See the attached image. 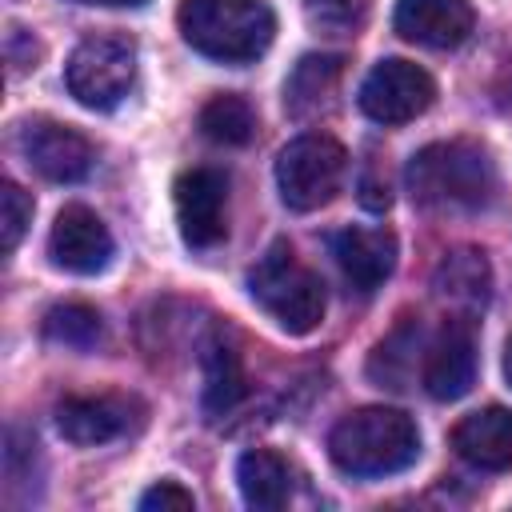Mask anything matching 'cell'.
Here are the masks:
<instances>
[{
  "label": "cell",
  "instance_id": "6da1fadb",
  "mask_svg": "<svg viewBox=\"0 0 512 512\" xmlns=\"http://www.w3.org/2000/svg\"><path fill=\"white\" fill-rule=\"evenodd\" d=\"M404 184L428 212H480L496 196V164L476 140H436L408 160Z\"/></svg>",
  "mask_w": 512,
  "mask_h": 512
},
{
  "label": "cell",
  "instance_id": "7a4b0ae2",
  "mask_svg": "<svg viewBox=\"0 0 512 512\" xmlns=\"http://www.w3.org/2000/svg\"><path fill=\"white\" fill-rule=\"evenodd\" d=\"M176 24L184 44L220 64L264 56L276 32V16L264 0H180Z\"/></svg>",
  "mask_w": 512,
  "mask_h": 512
},
{
  "label": "cell",
  "instance_id": "3957f363",
  "mask_svg": "<svg viewBox=\"0 0 512 512\" xmlns=\"http://www.w3.org/2000/svg\"><path fill=\"white\" fill-rule=\"evenodd\" d=\"M328 456L348 476H392L420 456V432L400 408H356L332 428Z\"/></svg>",
  "mask_w": 512,
  "mask_h": 512
},
{
  "label": "cell",
  "instance_id": "277c9868",
  "mask_svg": "<svg viewBox=\"0 0 512 512\" xmlns=\"http://www.w3.org/2000/svg\"><path fill=\"white\" fill-rule=\"evenodd\" d=\"M248 292L292 336H304L324 320V284L308 264H300L288 240H276L256 260L248 272Z\"/></svg>",
  "mask_w": 512,
  "mask_h": 512
},
{
  "label": "cell",
  "instance_id": "5b68a950",
  "mask_svg": "<svg viewBox=\"0 0 512 512\" xmlns=\"http://www.w3.org/2000/svg\"><path fill=\"white\" fill-rule=\"evenodd\" d=\"M344 172H348V152H344L340 140H332L324 132L296 136L276 156L280 200L292 212H316V208H324L340 192Z\"/></svg>",
  "mask_w": 512,
  "mask_h": 512
},
{
  "label": "cell",
  "instance_id": "8992f818",
  "mask_svg": "<svg viewBox=\"0 0 512 512\" xmlns=\"http://www.w3.org/2000/svg\"><path fill=\"white\" fill-rule=\"evenodd\" d=\"M136 80V48L124 36H88L64 64L68 92L96 112L116 108Z\"/></svg>",
  "mask_w": 512,
  "mask_h": 512
},
{
  "label": "cell",
  "instance_id": "52a82bcc",
  "mask_svg": "<svg viewBox=\"0 0 512 512\" xmlns=\"http://www.w3.org/2000/svg\"><path fill=\"white\" fill-rule=\"evenodd\" d=\"M436 96L432 76L412 60H380L360 84V112L376 124H408L428 112Z\"/></svg>",
  "mask_w": 512,
  "mask_h": 512
},
{
  "label": "cell",
  "instance_id": "ba28073f",
  "mask_svg": "<svg viewBox=\"0 0 512 512\" xmlns=\"http://www.w3.org/2000/svg\"><path fill=\"white\" fill-rule=\"evenodd\" d=\"M176 224L188 248H216L228 232V180L216 168H188L176 176L172 188Z\"/></svg>",
  "mask_w": 512,
  "mask_h": 512
},
{
  "label": "cell",
  "instance_id": "9c48e42d",
  "mask_svg": "<svg viewBox=\"0 0 512 512\" xmlns=\"http://www.w3.org/2000/svg\"><path fill=\"white\" fill-rule=\"evenodd\" d=\"M20 152L44 180H56V184L84 180L92 172V160H96L92 144L76 128L48 120V116L20 124Z\"/></svg>",
  "mask_w": 512,
  "mask_h": 512
},
{
  "label": "cell",
  "instance_id": "30bf717a",
  "mask_svg": "<svg viewBox=\"0 0 512 512\" xmlns=\"http://www.w3.org/2000/svg\"><path fill=\"white\" fill-rule=\"evenodd\" d=\"M48 256L56 268L76 272V276H96L108 268L112 260V236L104 228V220L84 208V204H68L60 208L52 236H48Z\"/></svg>",
  "mask_w": 512,
  "mask_h": 512
},
{
  "label": "cell",
  "instance_id": "8fae6325",
  "mask_svg": "<svg viewBox=\"0 0 512 512\" xmlns=\"http://www.w3.org/2000/svg\"><path fill=\"white\" fill-rule=\"evenodd\" d=\"M476 380V332L468 316L444 320L424 352V388L432 400H460Z\"/></svg>",
  "mask_w": 512,
  "mask_h": 512
},
{
  "label": "cell",
  "instance_id": "7c38bea8",
  "mask_svg": "<svg viewBox=\"0 0 512 512\" xmlns=\"http://www.w3.org/2000/svg\"><path fill=\"white\" fill-rule=\"evenodd\" d=\"M476 12L468 0H396L392 28L424 48H456L472 36Z\"/></svg>",
  "mask_w": 512,
  "mask_h": 512
},
{
  "label": "cell",
  "instance_id": "4fadbf2b",
  "mask_svg": "<svg viewBox=\"0 0 512 512\" xmlns=\"http://www.w3.org/2000/svg\"><path fill=\"white\" fill-rule=\"evenodd\" d=\"M332 256L340 276L368 296L396 268V236L388 228H344L332 236Z\"/></svg>",
  "mask_w": 512,
  "mask_h": 512
},
{
  "label": "cell",
  "instance_id": "5bb4252c",
  "mask_svg": "<svg viewBox=\"0 0 512 512\" xmlns=\"http://www.w3.org/2000/svg\"><path fill=\"white\" fill-rule=\"evenodd\" d=\"M452 448L460 460H468L480 472H508L512 468V412L500 404L468 412L452 428Z\"/></svg>",
  "mask_w": 512,
  "mask_h": 512
},
{
  "label": "cell",
  "instance_id": "9a60e30c",
  "mask_svg": "<svg viewBox=\"0 0 512 512\" xmlns=\"http://www.w3.org/2000/svg\"><path fill=\"white\" fill-rule=\"evenodd\" d=\"M432 292H436V300H444L448 308H456L464 316L480 312L488 304V296H492V264H488V256L480 248L448 252L432 272Z\"/></svg>",
  "mask_w": 512,
  "mask_h": 512
},
{
  "label": "cell",
  "instance_id": "2e32d148",
  "mask_svg": "<svg viewBox=\"0 0 512 512\" xmlns=\"http://www.w3.org/2000/svg\"><path fill=\"white\" fill-rule=\"evenodd\" d=\"M56 428L80 448L104 444L128 428V404L116 396H68L56 404Z\"/></svg>",
  "mask_w": 512,
  "mask_h": 512
},
{
  "label": "cell",
  "instance_id": "e0dca14e",
  "mask_svg": "<svg viewBox=\"0 0 512 512\" xmlns=\"http://www.w3.org/2000/svg\"><path fill=\"white\" fill-rule=\"evenodd\" d=\"M236 484L248 508L272 512V508H284L292 496V468L272 448H248L236 460Z\"/></svg>",
  "mask_w": 512,
  "mask_h": 512
},
{
  "label": "cell",
  "instance_id": "ac0fdd59",
  "mask_svg": "<svg viewBox=\"0 0 512 512\" xmlns=\"http://www.w3.org/2000/svg\"><path fill=\"white\" fill-rule=\"evenodd\" d=\"M200 368H204V412L216 420V416H228L240 400H244V368H240V356L232 344L224 340H208L204 344V356H200Z\"/></svg>",
  "mask_w": 512,
  "mask_h": 512
},
{
  "label": "cell",
  "instance_id": "d6986e66",
  "mask_svg": "<svg viewBox=\"0 0 512 512\" xmlns=\"http://www.w3.org/2000/svg\"><path fill=\"white\" fill-rule=\"evenodd\" d=\"M344 72V60L340 56H304L292 76L284 80V108L292 116H308L312 108H320L328 100V92L336 88Z\"/></svg>",
  "mask_w": 512,
  "mask_h": 512
},
{
  "label": "cell",
  "instance_id": "ffe728a7",
  "mask_svg": "<svg viewBox=\"0 0 512 512\" xmlns=\"http://www.w3.org/2000/svg\"><path fill=\"white\" fill-rule=\"evenodd\" d=\"M200 132H204L212 144H228V148L248 144L252 132H256V112H252V104H248L244 96L220 92V96H212V100L200 108Z\"/></svg>",
  "mask_w": 512,
  "mask_h": 512
},
{
  "label": "cell",
  "instance_id": "44dd1931",
  "mask_svg": "<svg viewBox=\"0 0 512 512\" xmlns=\"http://www.w3.org/2000/svg\"><path fill=\"white\" fill-rule=\"evenodd\" d=\"M420 344V324H400L392 336H384L368 360V376L380 384V388H408V376H412V352Z\"/></svg>",
  "mask_w": 512,
  "mask_h": 512
},
{
  "label": "cell",
  "instance_id": "7402d4cb",
  "mask_svg": "<svg viewBox=\"0 0 512 512\" xmlns=\"http://www.w3.org/2000/svg\"><path fill=\"white\" fill-rule=\"evenodd\" d=\"M44 336H48L52 344L88 352V348H96V340H100V316H96V308H88V304H56V308H48V316H44Z\"/></svg>",
  "mask_w": 512,
  "mask_h": 512
},
{
  "label": "cell",
  "instance_id": "603a6c76",
  "mask_svg": "<svg viewBox=\"0 0 512 512\" xmlns=\"http://www.w3.org/2000/svg\"><path fill=\"white\" fill-rule=\"evenodd\" d=\"M0 228H4V252H16V244H20V236H24V228H28V220H32V200H28V192L20 188V184H12V180H4V188H0Z\"/></svg>",
  "mask_w": 512,
  "mask_h": 512
},
{
  "label": "cell",
  "instance_id": "cb8c5ba5",
  "mask_svg": "<svg viewBox=\"0 0 512 512\" xmlns=\"http://www.w3.org/2000/svg\"><path fill=\"white\" fill-rule=\"evenodd\" d=\"M368 12V0H308V20L328 32H352L360 28Z\"/></svg>",
  "mask_w": 512,
  "mask_h": 512
},
{
  "label": "cell",
  "instance_id": "d4e9b609",
  "mask_svg": "<svg viewBox=\"0 0 512 512\" xmlns=\"http://www.w3.org/2000/svg\"><path fill=\"white\" fill-rule=\"evenodd\" d=\"M4 56H8V68H12V72H28V68H36V60H40V44H36V36L24 32L20 24H8V32H4Z\"/></svg>",
  "mask_w": 512,
  "mask_h": 512
},
{
  "label": "cell",
  "instance_id": "484cf974",
  "mask_svg": "<svg viewBox=\"0 0 512 512\" xmlns=\"http://www.w3.org/2000/svg\"><path fill=\"white\" fill-rule=\"evenodd\" d=\"M196 500H192V492L188 488H180L176 480H160L156 488H148L144 496H140V508L144 512H168V508H176V512H184V508H192Z\"/></svg>",
  "mask_w": 512,
  "mask_h": 512
},
{
  "label": "cell",
  "instance_id": "4316f807",
  "mask_svg": "<svg viewBox=\"0 0 512 512\" xmlns=\"http://www.w3.org/2000/svg\"><path fill=\"white\" fill-rule=\"evenodd\" d=\"M72 4H96V8H140L144 0H72Z\"/></svg>",
  "mask_w": 512,
  "mask_h": 512
},
{
  "label": "cell",
  "instance_id": "83f0119b",
  "mask_svg": "<svg viewBox=\"0 0 512 512\" xmlns=\"http://www.w3.org/2000/svg\"><path fill=\"white\" fill-rule=\"evenodd\" d=\"M504 376H508V384H512V336H508V344H504Z\"/></svg>",
  "mask_w": 512,
  "mask_h": 512
}]
</instances>
